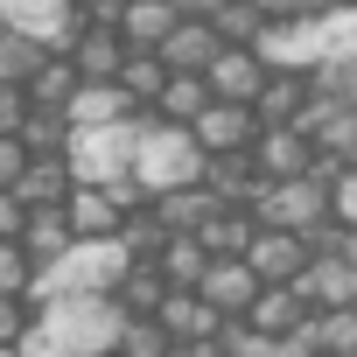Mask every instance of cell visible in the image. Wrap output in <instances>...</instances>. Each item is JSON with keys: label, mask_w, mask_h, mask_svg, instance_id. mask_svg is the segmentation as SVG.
<instances>
[{"label": "cell", "mask_w": 357, "mask_h": 357, "mask_svg": "<svg viewBox=\"0 0 357 357\" xmlns=\"http://www.w3.org/2000/svg\"><path fill=\"white\" fill-rule=\"evenodd\" d=\"M70 56H77V70H84L91 84H119V70H126L133 43H126L119 29H105V22H84V36L70 43Z\"/></svg>", "instance_id": "cell-13"}, {"label": "cell", "mask_w": 357, "mask_h": 357, "mask_svg": "<svg viewBox=\"0 0 357 357\" xmlns=\"http://www.w3.org/2000/svg\"><path fill=\"white\" fill-rule=\"evenodd\" d=\"M161 273H168L175 287H197V280L211 273V245H204L197 231H168V245H161Z\"/></svg>", "instance_id": "cell-30"}, {"label": "cell", "mask_w": 357, "mask_h": 357, "mask_svg": "<svg viewBox=\"0 0 357 357\" xmlns=\"http://www.w3.org/2000/svg\"><path fill=\"white\" fill-rule=\"evenodd\" d=\"M266 22H308V15H329L336 0H259Z\"/></svg>", "instance_id": "cell-40"}, {"label": "cell", "mask_w": 357, "mask_h": 357, "mask_svg": "<svg viewBox=\"0 0 357 357\" xmlns=\"http://www.w3.org/2000/svg\"><path fill=\"white\" fill-rule=\"evenodd\" d=\"M308 105H315L308 70H273V77H266V91H259V119H266V126H294Z\"/></svg>", "instance_id": "cell-19"}, {"label": "cell", "mask_w": 357, "mask_h": 357, "mask_svg": "<svg viewBox=\"0 0 357 357\" xmlns=\"http://www.w3.org/2000/svg\"><path fill=\"white\" fill-rule=\"evenodd\" d=\"M36 273H43V266H36V252H29L22 238H0V294H29Z\"/></svg>", "instance_id": "cell-35"}, {"label": "cell", "mask_w": 357, "mask_h": 357, "mask_svg": "<svg viewBox=\"0 0 357 357\" xmlns=\"http://www.w3.org/2000/svg\"><path fill=\"white\" fill-rule=\"evenodd\" d=\"M204 245H211V259H245L252 252V238H259V211H245V204H225L204 231H197Z\"/></svg>", "instance_id": "cell-20"}, {"label": "cell", "mask_w": 357, "mask_h": 357, "mask_svg": "<svg viewBox=\"0 0 357 357\" xmlns=\"http://www.w3.org/2000/svg\"><path fill=\"white\" fill-rule=\"evenodd\" d=\"M15 350H22V357H70V343H63V336H56V329H50L43 315H36V322L22 329V343H15Z\"/></svg>", "instance_id": "cell-36"}, {"label": "cell", "mask_w": 357, "mask_h": 357, "mask_svg": "<svg viewBox=\"0 0 357 357\" xmlns=\"http://www.w3.org/2000/svg\"><path fill=\"white\" fill-rule=\"evenodd\" d=\"M126 266H133L126 238H77L56 266H43V273H36L29 301H36V308H50V301H63V294H112V287L126 280Z\"/></svg>", "instance_id": "cell-1"}, {"label": "cell", "mask_w": 357, "mask_h": 357, "mask_svg": "<svg viewBox=\"0 0 357 357\" xmlns=\"http://www.w3.org/2000/svg\"><path fill=\"white\" fill-rule=\"evenodd\" d=\"M70 225H77V238H119L126 211H119V197L105 183H77L70 190Z\"/></svg>", "instance_id": "cell-16"}, {"label": "cell", "mask_w": 357, "mask_h": 357, "mask_svg": "<svg viewBox=\"0 0 357 357\" xmlns=\"http://www.w3.org/2000/svg\"><path fill=\"white\" fill-rule=\"evenodd\" d=\"M218 50H225V36H218L211 22H183V29L161 43V63H168V70H211Z\"/></svg>", "instance_id": "cell-23"}, {"label": "cell", "mask_w": 357, "mask_h": 357, "mask_svg": "<svg viewBox=\"0 0 357 357\" xmlns=\"http://www.w3.org/2000/svg\"><path fill=\"white\" fill-rule=\"evenodd\" d=\"M336 252H343V259L357 266V225H343V231H336Z\"/></svg>", "instance_id": "cell-45"}, {"label": "cell", "mask_w": 357, "mask_h": 357, "mask_svg": "<svg viewBox=\"0 0 357 357\" xmlns=\"http://www.w3.org/2000/svg\"><path fill=\"white\" fill-rule=\"evenodd\" d=\"M22 245L36 252V266H56L70 245H77V225H70V204H50V211H29V231Z\"/></svg>", "instance_id": "cell-21"}, {"label": "cell", "mask_w": 357, "mask_h": 357, "mask_svg": "<svg viewBox=\"0 0 357 357\" xmlns=\"http://www.w3.org/2000/svg\"><path fill=\"white\" fill-rule=\"evenodd\" d=\"M22 231H29V204L15 190H0V238H22Z\"/></svg>", "instance_id": "cell-41"}, {"label": "cell", "mask_w": 357, "mask_h": 357, "mask_svg": "<svg viewBox=\"0 0 357 357\" xmlns=\"http://www.w3.org/2000/svg\"><path fill=\"white\" fill-rule=\"evenodd\" d=\"M36 154L22 147V133H0V190H15L22 183V168H29Z\"/></svg>", "instance_id": "cell-39"}, {"label": "cell", "mask_w": 357, "mask_h": 357, "mask_svg": "<svg viewBox=\"0 0 357 357\" xmlns=\"http://www.w3.org/2000/svg\"><path fill=\"white\" fill-rule=\"evenodd\" d=\"M126 112H140L133 98H126V84H77V98H70V126H112V119H126Z\"/></svg>", "instance_id": "cell-27"}, {"label": "cell", "mask_w": 357, "mask_h": 357, "mask_svg": "<svg viewBox=\"0 0 357 357\" xmlns=\"http://www.w3.org/2000/svg\"><path fill=\"white\" fill-rule=\"evenodd\" d=\"M211 29L225 43H259L266 36V8H259V0H225V8L211 15Z\"/></svg>", "instance_id": "cell-34"}, {"label": "cell", "mask_w": 357, "mask_h": 357, "mask_svg": "<svg viewBox=\"0 0 357 357\" xmlns=\"http://www.w3.org/2000/svg\"><path fill=\"white\" fill-rule=\"evenodd\" d=\"M259 133H266L259 105H238V98H211V105H204V119H197L204 154H245Z\"/></svg>", "instance_id": "cell-8"}, {"label": "cell", "mask_w": 357, "mask_h": 357, "mask_svg": "<svg viewBox=\"0 0 357 357\" xmlns=\"http://www.w3.org/2000/svg\"><path fill=\"white\" fill-rule=\"evenodd\" d=\"M218 211H225V204H218V190H211V183H190V190H168V197H154V218H161L168 231H204Z\"/></svg>", "instance_id": "cell-22"}, {"label": "cell", "mask_w": 357, "mask_h": 357, "mask_svg": "<svg viewBox=\"0 0 357 357\" xmlns=\"http://www.w3.org/2000/svg\"><path fill=\"white\" fill-rule=\"evenodd\" d=\"M70 140H77L70 112H29V126H22V147L29 154H70Z\"/></svg>", "instance_id": "cell-32"}, {"label": "cell", "mask_w": 357, "mask_h": 357, "mask_svg": "<svg viewBox=\"0 0 357 357\" xmlns=\"http://www.w3.org/2000/svg\"><path fill=\"white\" fill-rule=\"evenodd\" d=\"M168 287H175V280L161 273V259H133V266H126V280H119L112 294H119V308H126V315H161Z\"/></svg>", "instance_id": "cell-25"}, {"label": "cell", "mask_w": 357, "mask_h": 357, "mask_svg": "<svg viewBox=\"0 0 357 357\" xmlns=\"http://www.w3.org/2000/svg\"><path fill=\"white\" fill-rule=\"evenodd\" d=\"M168 357H225V343H168Z\"/></svg>", "instance_id": "cell-43"}, {"label": "cell", "mask_w": 357, "mask_h": 357, "mask_svg": "<svg viewBox=\"0 0 357 357\" xmlns=\"http://www.w3.org/2000/svg\"><path fill=\"white\" fill-rule=\"evenodd\" d=\"M190 15L175 8V0H126V15H119V36L133 43V50H161L175 29H183Z\"/></svg>", "instance_id": "cell-18"}, {"label": "cell", "mask_w": 357, "mask_h": 357, "mask_svg": "<svg viewBox=\"0 0 357 357\" xmlns=\"http://www.w3.org/2000/svg\"><path fill=\"white\" fill-rule=\"evenodd\" d=\"M29 84H0V133H22L29 126Z\"/></svg>", "instance_id": "cell-38"}, {"label": "cell", "mask_w": 357, "mask_h": 357, "mask_svg": "<svg viewBox=\"0 0 357 357\" xmlns=\"http://www.w3.org/2000/svg\"><path fill=\"white\" fill-rule=\"evenodd\" d=\"M308 336H315L322 357H350V350H357V308H315Z\"/></svg>", "instance_id": "cell-31"}, {"label": "cell", "mask_w": 357, "mask_h": 357, "mask_svg": "<svg viewBox=\"0 0 357 357\" xmlns=\"http://www.w3.org/2000/svg\"><path fill=\"white\" fill-rule=\"evenodd\" d=\"M211 98H218V91H211V77H204V70H175V77H168V91H161V105H154V112H161V119H175V126H197V119H204V105H211Z\"/></svg>", "instance_id": "cell-28"}, {"label": "cell", "mask_w": 357, "mask_h": 357, "mask_svg": "<svg viewBox=\"0 0 357 357\" xmlns=\"http://www.w3.org/2000/svg\"><path fill=\"white\" fill-rule=\"evenodd\" d=\"M308 315H315V301L301 294V280H266L245 322L266 329V336H294V329H308Z\"/></svg>", "instance_id": "cell-12"}, {"label": "cell", "mask_w": 357, "mask_h": 357, "mask_svg": "<svg viewBox=\"0 0 357 357\" xmlns=\"http://www.w3.org/2000/svg\"><path fill=\"white\" fill-rule=\"evenodd\" d=\"M0 357H22V350H15V343H0Z\"/></svg>", "instance_id": "cell-46"}, {"label": "cell", "mask_w": 357, "mask_h": 357, "mask_svg": "<svg viewBox=\"0 0 357 357\" xmlns=\"http://www.w3.org/2000/svg\"><path fill=\"white\" fill-rule=\"evenodd\" d=\"M168 77H175V70L161 63V50H133V56H126V70H119V84H126V98H133L140 112H154V105H161Z\"/></svg>", "instance_id": "cell-29"}, {"label": "cell", "mask_w": 357, "mask_h": 357, "mask_svg": "<svg viewBox=\"0 0 357 357\" xmlns=\"http://www.w3.org/2000/svg\"><path fill=\"white\" fill-rule=\"evenodd\" d=\"M204 183L218 190V204H259V190H266V168H259V154L245 147V154H211V175Z\"/></svg>", "instance_id": "cell-15"}, {"label": "cell", "mask_w": 357, "mask_h": 357, "mask_svg": "<svg viewBox=\"0 0 357 357\" xmlns=\"http://www.w3.org/2000/svg\"><path fill=\"white\" fill-rule=\"evenodd\" d=\"M350 357H357V350H350Z\"/></svg>", "instance_id": "cell-47"}, {"label": "cell", "mask_w": 357, "mask_h": 357, "mask_svg": "<svg viewBox=\"0 0 357 357\" xmlns=\"http://www.w3.org/2000/svg\"><path fill=\"white\" fill-rule=\"evenodd\" d=\"M0 22L43 36L56 56H70V43L84 36V8H77V0H0Z\"/></svg>", "instance_id": "cell-6"}, {"label": "cell", "mask_w": 357, "mask_h": 357, "mask_svg": "<svg viewBox=\"0 0 357 357\" xmlns=\"http://www.w3.org/2000/svg\"><path fill=\"white\" fill-rule=\"evenodd\" d=\"M336 225H357V161L336 175Z\"/></svg>", "instance_id": "cell-42"}, {"label": "cell", "mask_w": 357, "mask_h": 357, "mask_svg": "<svg viewBox=\"0 0 357 357\" xmlns=\"http://www.w3.org/2000/svg\"><path fill=\"white\" fill-rule=\"evenodd\" d=\"M204 77H211V91H218V98H238V105H259V91H266L273 63L259 56V43H225V50H218V63H211Z\"/></svg>", "instance_id": "cell-7"}, {"label": "cell", "mask_w": 357, "mask_h": 357, "mask_svg": "<svg viewBox=\"0 0 357 357\" xmlns=\"http://www.w3.org/2000/svg\"><path fill=\"white\" fill-rule=\"evenodd\" d=\"M140 133H147V112H126V119H112V126H77V140H70L77 183H112V175H133Z\"/></svg>", "instance_id": "cell-4"}, {"label": "cell", "mask_w": 357, "mask_h": 357, "mask_svg": "<svg viewBox=\"0 0 357 357\" xmlns=\"http://www.w3.org/2000/svg\"><path fill=\"white\" fill-rule=\"evenodd\" d=\"M336 175H343V161H315L308 175H287V183H266L259 190V225H280V231H322V225H336Z\"/></svg>", "instance_id": "cell-3"}, {"label": "cell", "mask_w": 357, "mask_h": 357, "mask_svg": "<svg viewBox=\"0 0 357 357\" xmlns=\"http://www.w3.org/2000/svg\"><path fill=\"white\" fill-rule=\"evenodd\" d=\"M70 190H77V168H70V154H36V161L22 168V183H15V197H22L29 211L70 204Z\"/></svg>", "instance_id": "cell-14"}, {"label": "cell", "mask_w": 357, "mask_h": 357, "mask_svg": "<svg viewBox=\"0 0 357 357\" xmlns=\"http://www.w3.org/2000/svg\"><path fill=\"white\" fill-rule=\"evenodd\" d=\"M50 56H56V50H50L43 36H29V29H8V22H0V84H29Z\"/></svg>", "instance_id": "cell-26"}, {"label": "cell", "mask_w": 357, "mask_h": 357, "mask_svg": "<svg viewBox=\"0 0 357 357\" xmlns=\"http://www.w3.org/2000/svg\"><path fill=\"white\" fill-rule=\"evenodd\" d=\"M175 8H183V15H190V22H211V15H218V8H225V0H175Z\"/></svg>", "instance_id": "cell-44"}, {"label": "cell", "mask_w": 357, "mask_h": 357, "mask_svg": "<svg viewBox=\"0 0 357 357\" xmlns=\"http://www.w3.org/2000/svg\"><path fill=\"white\" fill-rule=\"evenodd\" d=\"M259 287H266V280H259V266H252V259H211V273L197 280V294H204L225 322H245V315H252V301H259Z\"/></svg>", "instance_id": "cell-9"}, {"label": "cell", "mask_w": 357, "mask_h": 357, "mask_svg": "<svg viewBox=\"0 0 357 357\" xmlns=\"http://www.w3.org/2000/svg\"><path fill=\"white\" fill-rule=\"evenodd\" d=\"M36 315L70 343V357H84V350H112L119 329H126L119 294H63V301H50V308H36Z\"/></svg>", "instance_id": "cell-5"}, {"label": "cell", "mask_w": 357, "mask_h": 357, "mask_svg": "<svg viewBox=\"0 0 357 357\" xmlns=\"http://www.w3.org/2000/svg\"><path fill=\"white\" fill-rule=\"evenodd\" d=\"M29 322H36V301L29 294H0V343H22Z\"/></svg>", "instance_id": "cell-37"}, {"label": "cell", "mask_w": 357, "mask_h": 357, "mask_svg": "<svg viewBox=\"0 0 357 357\" xmlns=\"http://www.w3.org/2000/svg\"><path fill=\"white\" fill-rule=\"evenodd\" d=\"M77 84H84L77 56H50V63H43V70L29 77V105H36V112H70Z\"/></svg>", "instance_id": "cell-24"}, {"label": "cell", "mask_w": 357, "mask_h": 357, "mask_svg": "<svg viewBox=\"0 0 357 357\" xmlns=\"http://www.w3.org/2000/svg\"><path fill=\"white\" fill-rule=\"evenodd\" d=\"M301 294L315 308H357V266L343 252H315V266L301 273Z\"/></svg>", "instance_id": "cell-17"}, {"label": "cell", "mask_w": 357, "mask_h": 357, "mask_svg": "<svg viewBox=\"0 0 357 357\" xmlns=\"http://www.w3.org/2000/svg\"><path fill=\"white\" fill-rule=\"evenodd\" d=\"M168 329H161V315H126V329H119V343H112V357H168Z\"/></svg>", "instance_id": "cell-33"}, {"label": "cell", "mask_w": 357, "mask_h": 357, "mask_svg": "<svg viewBox=\"0 0 357 357\" xmlns=\"http://www.w3.org/2000/svg\"><path fill=\"white\" fill-rule=\"evenodd\" d=\"M245 259L259 266V280H301V273L315 266V238H308V231L259 225V238H252V252H245Z\"/></svg>", "instance_id": "cell-10"}, {"label": "cell", "mask_w": 357, "mask_h": 357, "mask_svg": "<svg viewBox=\"0 0 357 357\" xmlns=\"http://www.w3.org/2000/svg\"><path fill=\"white\" fill-rule=\"evenodd\" d=\"M252 154H259V168H266V183H287V175H308V168L322 161V147L308 140V126H266V133L252 140Z\"/></svg>", "instance_id": "cell-11"}, {"label": "cell", "mask_w": 357, "mask_h": 357, "mask_svg": "<svg viewBox=\"0 0 357 357\" xmlns=\"http://www.w3.org/2000/svg\"><path fill=\"white\" fill-rule=\"evenodd\" d=\"M133 175L147 183V197H168V190L204 183V175H211V154H204L197 126H175V119L147 112V133H140V161H133Z\"/></svg>", "instance_id": "cell-2"}]
</instances>
